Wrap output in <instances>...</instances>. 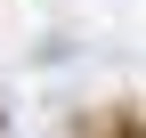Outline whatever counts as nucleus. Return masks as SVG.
<instances>
[{
  "instance_id": "1",
  "label": "nucleus",
  "mask_w": 146,
  "mask_h": 138,
  "mask_svg": "<svg viewBox=\"0 0 146 138\" xmlns=\"http://www.w3.org/2000/svg\"><path fill=\"white\" fill-rule=\"evenodd\" d=\"M73 138H146V122H138L130 106H106V114H81Z\"/></svg>"
}]
</instances>
